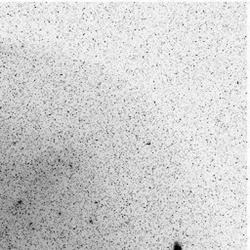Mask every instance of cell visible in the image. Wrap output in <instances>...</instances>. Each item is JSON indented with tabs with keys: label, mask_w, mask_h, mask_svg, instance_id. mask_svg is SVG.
<instances>
[{
	"label": "cell",
	"mask_w": 250,
	"mask_h": 250,
	"mask_svg": "<svg viewBox=\"0 0 250 250\" xmlns=\"http://www.w3.org/2000/svg\"><path fill=\"white\" fill-rule=\"evenodd\" d=\"M173 250H183V247H182V244L178 241L174 242L173 244Z\"/></svg>",
	"instance_id": "obj_1"
}]
</instances>
